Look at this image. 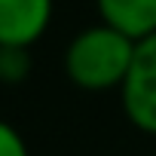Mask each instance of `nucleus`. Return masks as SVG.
<instances>
[{
  "mask_svg": "<svg viewBox=\"0 0 156 156\" xmlns=\"http://www.w3.org/2000/svg\"><path fill=\"white\" fill-rule=\"evenodd\" d=\"M132 58H135V40L98 22V25L83 28L67 43L64 73L76 89L110 92L126 83Z\"/></svg>",
  "mask_w": 156,
  "mask_h": 156,
  "instance_id": "f257e3e1",
  "label": "nucleus"
},
{
  "mask_svg": "<svg viewBox=\"0 0 156 156\" xmlns=\"http://www.w3.org/2000/svg\"><path fill=\"white\" fill-rule=\"evenodd\" d=\"M119 101L126 119L156 138V34L135 43V58L126 83L119 86Z\"/></svg>",
  "mask_w": 156,
  "mask_h": 156,
  "instance_id": "f03ea898",
  "label": "nucleus"
},
{
  "mask_svg": "<svg viewBox=\"0 0 156 156\" xmlns=\"http://www.w3.org/2000/svg\"><path fill=\"white\" fill-rule=\"evenodd\" d=\"M52 22V0H0V46L31 49Z\"/></svg>",
  "mask_w": 156,
  "mask_h": 156,
  "instance_id": "7ed1b4c3",
  "label": "nucleus"
},
{
  "mask_svg": "<svg viewBox=\"0 0 156 156\" xmlns=\"http://www.w3.org/2000/svg\"><path fill=\"white\" fill-rule=\"evenodd\" d=\"M95 6L107 28L135 43L156 34V0H95Z\"/></svg>",
  "mask_w": 156,
  "mask_h": 156,
  "instance_id": "20e7f679",
  "label": "nucleus"
},
{
  "mask_svg": "<svg viewBox=\"0 0 156 156\" xmlns=\"http://www.w3.org/2000/svg\"><path fill=\"white\" fill-rule=\"evenodd\" d=\"M34 61L28 49H16V46H0V83H22L28 80Z\"/></svg>",
  "mask_w": 156,
  "mask_h": 156,
  "instance_id": "39448f33",
  "label": "nucleus"
},
{
  "mask_svg": "<svg viewBox=\"0 0 156 156\" xmlns=\"http://www.w3.org/2000/svg\"><path fill=\"white\" fill-rule=\"evenodd\" d=\"M0 156H28V144L16 126L0 119Z\"/></svg>",
  "mask_w": 156,
  "mask_h": 156,
  "instance_id": "423d86ee",
  "label": "nucleus"
}]
</instances>
